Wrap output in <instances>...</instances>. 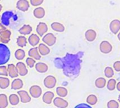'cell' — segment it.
I'll return each instance as SVG.
<instances>
[{"label": "cell", "instance_id": "obj_46", "mask_svg": "<svg viewBox=\"0 0 120 108\" xmlns=\"http://www.w3.org/2000/svg\"><path fill=\"white\" fill-rule=\"evenodd\" d=\"M118 101H119V103H120V95L119 96V97H118Z\"/></svg>", "mask_w": 120, "mask_h": 108}, {"label": "cell", "instance_id": "obj_36", "mask_svg": "<svg viewBox=\"0 0 120 108\" xmlns=\"http://www.w3.org/2000/svg\"><path fill=\"white\" fill-rule=\"evenodd\" d=\"M107 107L108 108H118L120 107V105H119V103H117L116 101L111 100L108 103Z\"/></svg>", "mask_w": 120, "mask_h": 108}, {"label": "cell", "instance_id": "obj_21", "mask_svg": "<svg viewBox=\"0 0 120 108\" xmlns=\"http://www.w3.org/2000/svg\"><path fill=\"white\" fill-rule=\"evenodd\" d=\"M38 50L41 56H47L50 53V48L45 44H39L38 46Z\"/></svg>", "mask_w": 120, "mask_h": 108}, {"label": "cell", "instance_id": "obj_24", "mask_svg": "<svg viewBox=\"0 0 120 108\" xmlns=\"http://www.w3.org/2000/svg\"><path fill=\"white\" fill-rule=\"evenodd\" d=\"M32 31V28L30 25H24L22 27H21L19 30L18 32L20 34L22 35H27L30 34Z\"/></svg>", "mask_w": 120, "mask_h": 108}, {"label": "cell", "instance_id": "obj_25", "mask_svg": "<svg viewBox=\"0 0 120 108\" xmlns=\"http://www.w3.org/2000/svg\"><path fill=\"white\" fill-rule=\"evenodd\" d=\"M51 27L53 30L58 32H63L65 31V26L63 24L58 22H54L51 23Z\"/></svg>", "mask_w": 120, "mask_h": 108}, {"label": "cell", "instance_id": "obj_44", "mask_svg": "<svg viewBox=\"0 0 120 108\" xmlns=\"http://www.w3.org/2000/svg\"><path fill=\"white\" fill-rule=\"evenodd\" d=\"M117 37H118L119 40H120V33L118 34V35H117Z\"/></svg>", "mask_w": 120, "mask_h": 108}, {"label": "cell", "instance_id": "obj_29", "mask_svg": "<svg viewBox=\"0 0 120 108\" xmlns=\"http://www.w3.org/2000/svg\"><path fill=\"white\" fill-rule=\"evenodd\" d=\"M68 90L67 89H65V87H62V86H59L56 89V93L59 97H66L68 95Z\"/></svg>", "mask_w": 120, "mask_h": 108}, {"label": "cell", "instance_id": "obj_20", "mask_svg": "<svg viewBox=\"0 0 120 108\" xmlns=\"http://www.w3.org/2000/svg\"><path fill=\"white\" fill-rule=\"evenodd\" d=\"M39 41H40L39 36H38L35 34H32L31 35H30V37L28 38V42L32 46H37L39 43Z\"/></svg>", "mask_w": 120, "mask_h": 108}, {"label": "cell", "instance_id": "obj_15", "mask_svg": "<svg viewBox=\"0 0 120 108\" xmlns=\"http://www.w3.org/2000/svg\"><path fill=\"white\" fill-rule=\"evenodd\" d=\"M7 70H8V74L11 78H15L19 75L18 69L16 66H15L13 64H9L7 67Z\"/></svg>", "mask_w": 120, "mask_h": 108}, {"label": "cell", "instance_id": "obj_23", "mask_svg": "<svg viewBox=\"0 0 120 108\" xmlns=\"http://www.w3.org/2000/svg\"><path fill=\"white\" fill-rule=\"evenodd\" d=\"M23 86L22 80L20 79H15L11 83V89L13 90H18L20 89Z\"/></svg>", "mask_w": 120, "mask_h": 108}, {"label": "cell", "instance_id": "obj_7", "mask_svg": "<svg viewBox=\"0 0 120 108\" xmlns=\"http://www.w3.org/2000/svg\"><path fill=\"white\" fill-rule=\"evenodd\" d=\"M16 7L20 11L25 12L30 8V3L27 0H18L16 3Z\"/></svg>", "mask_w": 120, "mask_h": 108}, {"label": "cell", "instance_id": "obj_35", "mask_svg": "<svg viewBox=\"0 0 120 108\" xmlns=\"http://www.w3.org/2000/svg\"><path fill=\"white\" fill-rule=\"evenodd\" d=\"M104 73L107 78H111L114 76V70L110 67H106L104 70Z\"/></svg>", "mask_w": 120, "mask_h": 108}, {"label": "cell", "instance_id": "obj_32", "mask_svg": "<svg viewBox=\"0 0 120 108\" xmlns=\"http://www.w3.org/2000/svg\"><path fill=\"white\" fill-rule=\"evenodd\" d=\"M98 102V98L95 95H89L86 98V103L90 105H94Z\"/></svg>", "mask_w": 120, "mask_h": 108}, {"label": "cell", "instance_id": "obj_40", "mask_svg": "<svg viewBox=\"0 0 120 108\" xmlns=\"http://www.w3.org/2000/svg\"><path fill=\"white\" fill-rule=\"evenodd\" d=\"M113 68L116 72H120V61H116L113 64Z\"/></svg>", "mask_w": 120, "mask_h": 108}, {"label": "cell", "instance_id": "obj_45", "mask_svg": "<svg viewBox=\"0 0 120 108\" xmlns=\"http://www.w3.org/2000/svg\"><path fill=\"white\" fill-rule=\"evenodd\" d=\"M1 10H2V6H1V5L0 4V11H1Z\"/></svg>", "mask_w": 120, "mask_h": 108}, {"label": "cell", "instance_id": "obj_8", "mask_svg": "<svg viewBox=\"0 0 120 108\" xmlns=\"http://www.w3.org/2000/svg\"><path fill=\"white\" fill-rule=\"evenodd\" d=\"M36 31H37V33L38 34V35H39V37H42L45 34V33L47 32L48 26L45 22H41L37 26Z\"/></svg>", "mask_w": 120, "mask_h": 108}, {"label": "cell", "instance_id": "obj_27", "mask_svg": "<svg viewBox=\"0 0 120 108\" xmlns=\"http://www.w3.org/2000/svg\"><path fill=\"white\" fill-rule=\"evenodd\" d=\"M95 85L98 89H103L106 85V80L103 77H99L95 81Z\"/></svg>", "mask_w": 120, "mask_h": 108}, {"label": "cell", "instance_id": "obj_39", "mask_svg": "<svg viewBox=\"0 0 120 108\" xmlns=\"http://www.w3.org/2000/svg\"><path fill=\"white\" fill-rule=\"evenodd\" d=\"M30 2L33 6H39L44 2V0H30Z\"/></svg>", "mask_w": 120, "mask_h": 108}, {"label": "cell", "instance_id": "obj_5", "mask_svg": "<svg viewBox=\"0 0 120 108\" xmlns=\"http://www.w3.org/2000/svg\"><path fill=\"white\" fill-rule=\"evenodd\" d=\"M112 50V44L108 41H103L100 44V51L104 54H108L110 53Z\"/></svg>", "mask_w": 120, "mask_h": 108}, {"label": "cell", "instance_id": "obj_2", "mask_svg": "<svg viewBox=\"0 0 120 108\" xmlns=\"http://www.w3.org/2000/svg\"><path fill=\"white\" fill-rule=\"evenodd\" d=\"M11 57V52L5 44H0V65L7 63Z\"/></svg>", "mask_w": 120, "mask_h": 108}, {"label": "cell", "instance_id": "obj_43", "mask_svg": "<svg viewBox=\"0 0 120 108\" xmlns=\"http://www.w3.org/2000/svg\"><path fill=\"white\" fill-rule=\"evenodd\" d=\"M116 88H117V89L119 91H120V82H118V84L116 85Z\"/></svg>", "mask_w": 120, "mask_h": 108}, {"label": "cell", "instance_id": "obj_4", "mask_svg": "<svg viewBox=\"0 0 120 108\" xmlns=\"http://www.w3.org/2000/svg\"><path fill=\"white\" fill-rule=\"evenodd\" d=\"M56 83H57L56 78L51 75L47 76L46 77H45V79L44 80V84L47 89L54 88L55 86L56 85Z\"/></svg>", "mask_w": 120, "mask_h": 108}, {"label": "cell", "instance_id": "obj_1", "mask_svg": "<svg viewBox=\"0 0 120 108\" xmlns=\"http://www.w3.org/2000/svg\"><path fill=\"white\" fill-rule=\"evenodd\" d=\"M82 53L77 54L67 53L63 58H55L53 63L55 66L63 70L64 74L70 78L77 77L81 70Z\"/></svg>", "mask_w": 120, "mask_h": 108}, {"label": "cell", "instance_id": "obj_3", "mask_svg": "<svg viewBox=\"0 0 120 108\" xmlns=\"http://www.w3.org/2000/svg\"><path fill=\"white\" fill-rule=\"evenodd\" d=\"M42 41L48 46H52L56 42V37L53 33H48L43 37Z\"/></svg>", "mask_w": 120, "mask_h": 108}, {"label": "cell", "instance_id": "obj_48", "mask_svg": "<svg viewBox=\"0 0 120 108\" xmlns=\"http://www.w3.org/2000/svg\"><path fill=\"white\" fill-rule=\"evenodd\" d=\"M0 1H1V0H0Z\"/></svg>", "mask_w": 120, "mask_h": 108}, {"label": "cell", "instance_id": "obj_31", "mask_svg": "<svg viewBox=\"0 0 120 108\" xmlns=\"http://www.w3.org/2000/svg\"><path fill=\"white\" fill-rule=\"evenodd\" d=\"M8 100H9V103H11V105H18L19 103L20 98L16 94H11V95H10V96L8 98Z\"/></svg>", "mask_w": 120, "mask_h": 108}, {"label": "cell", "instance_id": "obj_16", "mask_svg": "<svg viewBox=\"0 0 120 108\" xmlns=\"http://www.w3.org/2000/svg\"><path fill=\"white\" fill-rule=\"evenodd\" d=\"M96 36H97V34H96V32L92 29H90V30H88L86 32H85V38L86 39L89 41V42H91V41H94L96 38Z\"/></svg>", "mask_w": 120, "mask_h": 108}, {"label": "cell", "instance_id": "obj_19", "mask_svg": "<svg viewBox=\"0 0 120 108\" xmlns=\"http://www.w3.org/2000/svg\"><path fill=\"white\" fill-rule=\"evenodd\" d=\"M28 56L30 57L34 58V60H40V58H41V55L39 52L38 48H37V47H34V48H31L28 51Z\"/></svg>", "mask_w": 120, "mask_h": 108}, {"label": "cell", "instance_id": "obj_10", "mask_svg": "<svg viewBox=\"0 0 120 108\" xmlns=\"http://www.w3.org/2000/svg\"><path fill=\"white\" fill-rule=\"evenodd\" d=\"M11 32L8 30H6L5 31L0 33V41L3 44H8L11 39Z\"/></svg>", "mask_w": 120, "mask_h": 108}, {"label": "cell", "instance_id": "obj_30", "mask_svg": "<svg viewBox=\"0 0 120 108\" xmlns=\"http://www.w3.org/2000/svg\"><path fill=\"white\" fill-rule=\"evenodd\" d=\"M8 102L6 95L2 93L0 94V108H5L8 106Z\"/></svg>", "mask_w": 120, "mask_h": 108}, {"label": "cell", "instance_id": "obj_22", "mask_svg": "<svg viewBox=\"0 0 120 108\" xmlns=\"http://www.w3.org/2000/svg\"><path fill=\"white\" fill-rule=\"evenodd\" d=\"M35 69L39 73H45L48 71V65L44 63H37L35 64Z\"/></svg>", "mask_w": 120, "mask_h": 108}, {"label": "cell", "instance_id": "obj_47", "mask_svg": "<svg viewBox=\"0 0 120 108\" xmlns=\"http://www.w3.org/2000/svg\"><path fill=\"white\" fill-rule=\"evenodd\" d=\"M0 19H1V17H0Z\"/></svg>", "mask_w": 120, "mask_h": 108}, {"label": "cell", "instance_id": "obj_38", "mask_svg": "<svg viewBox=\"0 0 120 108\" xmlns=\"http://www.w3.org/2000/svg\"><path fill=\"white\" fill-rule=\"evenodd\" d=\"M8 70L6 66L0 65V76H8Z\"/></svg>", "mask_w": 120, "mask_h": 108}, {"label": "cell", "instance_id": "obj_14", "mask_svg": "<svg viewBox=\"0 0 120 108\" xmlns=\"http://www.w3.org/2000/svg\"><path fill=\"white\" fill-rule=\"evenodd\" d=\"M16 67L18 69V74L19 75H20L22 77H24L26 74H27L28 70H27V69L26 65H25V63H23L22 62H18L16 64Z\"/></svg>", "mask_w": 120, "mask_h": 108}, {"label": "cell", "instance_id": "obj_9", "mask_svg": "<svg viewBox=\"0 0 120 108\" xmlns=\"http://www.w3.org/2000/svg\"><path fill=\"white\" fill-rule=\"evenodd\" d=\"M110 30L114 34H117L120 30V20H113L110 24Z\"/></svg>", "mask_w": 120, "mask_h": 108}, {"label": "cell", "instance_id": "obj_42", "mask_svg": "<svg viewBox=\"0 0 120 108\" xmlns=\"http://www.w3.org/2000/svg\"><path fill=\"white\" fill-rule=\"evenodd\" d=\"M6 30V27L4 25H3L2 23H0V33H1L2 32L5 31Z\"/></svg>", "mask_w": 120, "mask_h": 108}, {"label": "cell", "instance_id": "obj_34", "mask_svg": "<svg viewBox=\"0 0 120 108\" xmlns=\"http://www.w3.org/2000/svg\"><path fill=\"white\" fill-rule=\"evenodd\" d=\"M116 85H117V82L116 80L115 79H111L108 82V84H107V88L109 91H112L115 89L116 88Z\"/></svg>", "mask_w": 120, "mask_h": 108}, {"label": "cell", "instance_id": "obj_17", "mask_svg": "<svg viewBox=\"0 0 120 108\" xmlns=\"http://www.w3.org/2000/svg\"><path fill=\"white\" fill-rule=\"evenodd\" d=\"M53 98H54V93L51 91H47L43 95L42 101L44 103L49 105L52 103Z\"/></svg>", "mask_w": 120, "mask_h": 108}, {"label": "cell", "instance_id": "obj_28", "mask_svg": "<svg viewBox=\"0 0 120 108\" xmlns=\"http://www.w3.org/2000/svg\"><path fill=\"white\" fill-rule=\"evenodd\" d=\"M27 43V38L25 36H19L17 39V45L21 48L26 46Z\"/></svg>", "mask_w": 120, "mask_h": 108}, {"label": "cell", "instance_id": "obj_11", "mask_svg": "<svg viewBox=\"0 0 120 108\" xmlns=\"http://www.w3.org/2000/svg\"><path fill=\"white\" fill-rule=\"evenodd\" d=\"M13 15V13L11 11H5L1 17V22L3 25H4L5 26H8L10 24V18H11V17Z\"/></svg>", "mask_w": 120, "mask_h": 108}, {"label": "cell", "instance_id": "obj_12", "mask_svg": "<svg viewBox=\"0 0 120 108\" xmlns=\"http://www.w3.org/2000/svg\"><path fill=\"white\" fill-rule=\"evenodd\" d=\"M53 104L56 107L60 108H65L68 106V103L60 97H57L53 100Z\"/></svg>", "mask_w": 120, "mask_h": 108}, {"label": "cell", "instance_id": "obj_13", "mask_svg": "<svg viewBox=\"0 0 120 108\" xmlns=\"http://www.w3.org/2000/svg\"><path fill=\"white\" fill-rule=\"evenodd\" d=\"M18 95L19 96V98L22 103H27L31 101V97L28 94V93L25 91H18Z\"/></svg>", "mask_w": 120, "mask_h": 108}, {"label": "cell", "instance_id": "obj_41", "mask_svg": "<svg viewBox=\"0 0 120 108\" xmlns=\"http://www.w3.org/2000/svg\"><path fill=\"white\" fill-rule=\"evenodd\" d=\"M81 107L82 108H91V105H88L87 103V104H80L76 106V108H81Z\"/></svg>", "mask_w": 120, "mask_h": 108}, {"label": "cell", "instance_id": "obj_18", "mask_svg": "<svg viewBox=\"0 0 120 108\" xmlns=\"http://www.w3.org/2000/svg\"><path fill=\"white\" fill-rule=\"evenodd\" d=\"M33 15L36 18L38 19L43 18L45 15V10L42 7H37L33 11Z\"/></svg>", "mask_w": 120, "mask_h": 108}, {"label": "cell", "instance_id": "obj_33", "mask_svg": "<svg viewBox=\"0 0 120 108\" xmlns=\"http://www.w3.org/2000/svg\"><path fill=\"white\" fill-rule=\"evenodd\" d=\"M25 56V52L24 50L22 49H17L15 52V58L17 59V60H22Z\"/></svg>", "mask_w": 120, "mask_h": 108}, {"label": "cell", "instance_id": "obj_26", "mask_svg": "<svg viewBox=\"0 0 120 108\" xmlns=\"http://www.w3.org/2000/svg\"><path fill=\"white\" fill-rule=\"evenodd\" d=\"M10 85V81L6 77H0V89H5L8 88Z\"/></svg>", "mask_w": 120, "mask_h": 108}, {"label": "cell", "instance_id": "obj_37", "mask_svg": "<svg viewBox=\"0 0 120 108\" xmlns=\"http://www.w3.org/2000/svg\"><path fill=\"white\" fill-rule=\"evenodd\" d=\"M35 60L34 59V58H31V57H30V58H27V59H26V64H27V65L29 67H30V68H32L33 67H34V65H35Z\"/></svg>", "mask_w": 120, "mask_h": 108}, {"label": "cell", "instance_id": "obj_6", "mask_svg": "<svg viewBox=\"0 0 120 108\" xmlns=\"http://www.w3.org/2000/svg\"><path fill=\"white\" fill-rule=\"evenodd\" d=\"M30 93L32 97L34 98H38L41 96L42 93V89L39 86L37 85H34L30 87Z\"/></svg>", "mask_w": 120, "mask_h": 108}]
</instances>
